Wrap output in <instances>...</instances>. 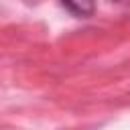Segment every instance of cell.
Segmentation results:
<instances>
[{
  "instance_id": "cell-1",
  "label": "cell",
  "mask_w": 130,
  "mask_h": 130,
  "mask_svg": "<svg viewBox=\"0 0 130 130\" xmlns=\"http://www.w3.org/2000/svg\"><path fill=\"white\" fill-rule=\"evenodd\" d=\"M63 10H67L71 16H75V18H89L91 14H93V10H95V6L93 4H75V2H61L59 4Z\"/></svg>"
}]
</instances>
